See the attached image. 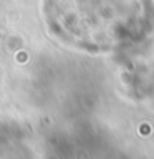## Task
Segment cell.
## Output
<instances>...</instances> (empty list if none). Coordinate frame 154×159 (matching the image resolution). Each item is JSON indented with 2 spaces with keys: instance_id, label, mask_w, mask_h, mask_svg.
<instances>
[{
  "instance_id": "obj_1",
  "label": "cell",
  "mask_w": 154,
  "mask_h": 159,
  "mask_svg": "<svg viewBox=\"0 0 154 159\" xmlns=\"http://www.w3.org/2000/svg\"><path fill=\"white\" fill-rule=\"evenodd\" d=\"M45 17L61 42L88 52H118L152 27L151 0H45Z\"/></svg>"
}]
</instances>
